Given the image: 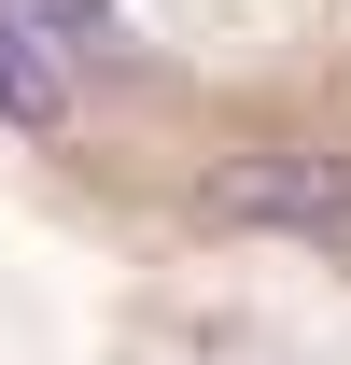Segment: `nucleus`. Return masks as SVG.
<instances>
[{"mask_svg": "<svg viewBox=\"0 0 351 365\" xmlns=\"http://www.w3.org/2000/svg\"><path fill=\"white\" fill-rule=\"evenodd\" d=\"M211 225H253V239H351V155L323 140H267V155H225L197 182Z\"/></svg>", "mask_w": 351, "mask_h": 365, "instance_id": "obj_1", "label": "nucleus"}, {"mask_svg": "<svg viewBox=\"0 0 351 365\" xmlns=\"http://www.w3.org/2000/svg\"><path fill=\"white\" fill-rule=\"evenodd\" d=\"M0 113H14V127H56V113H71V56H56L14 0H0Z\"/></svg>", "mask_w": 351, "mask_h": 365, "instance_id": "obj_2", "label": "nucleus"}, {"mask_svg": "<svg viewBox=\"0 0 351 365\" xmlns=\"http://www.w3.org/2000/svg\"><path fill=\"white\" fill-rule=\"evenodd\" d=\"M14 14H29V29H43L56 56H85L98 29H113V0H14Z\"/></svg>", "mask_w": 351, "mask_h": 365, "instance_id": "obj_3", "label": "nucleus"}]
</instances>
